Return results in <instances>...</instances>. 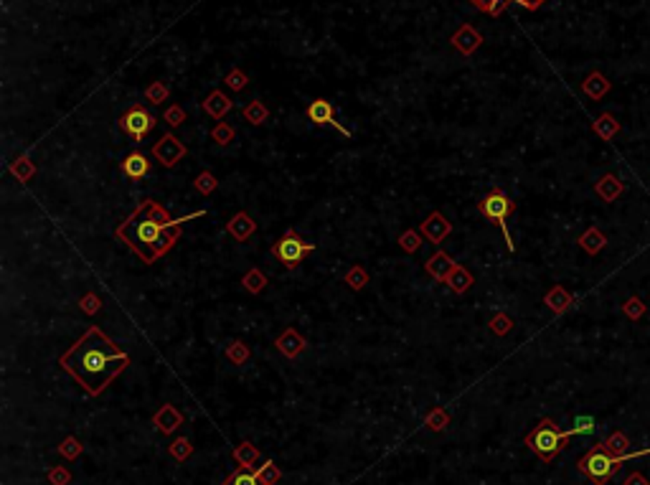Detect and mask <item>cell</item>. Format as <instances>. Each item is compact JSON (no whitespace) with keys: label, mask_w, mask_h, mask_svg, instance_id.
<instances>
[{"label":"cell","mask_w":650,"mask_h":485,"mask_svg":"<svg viewBox=\"0 0 650 485\" xmlns=\"http://www.w3.org/2000/svg\"><path fill=\"white\" fill-rule=\"evenodd\" d=\"M186 145L178 137H175L173 133H166L163 137H160L155 145H153V158L158 160L160 166L166 168H175L181 160L186 158Z\"/></svg>","instance_id":"8"},{"label":"cell","mask_w":650,"mask_h":485,"mask_svg":"<svg viewBox=\"0 0 650 485\" xmlns=\"http://www.w3.org/2000/svg\"><path fill=\"white\" fill-rule=\"evenodd\" d=\"M313 251H315V244H308L298 232H292V229L284 232V236H280V239L272 244V257H275L277 262H282L287 269H295L308 254H313Z\"/></svg>","instance_id":"6"},{"label":"cell","mask_w":650,"mask_h":485,"mask_svg":"<svg viewBox=\"0 0 650 485\" xmlns=\"http://www.w3.org/2000/svg\"><path fill=\"white\" fill-rule=\"evenodd\" d=\"M275 346H277V351L282 353V356H287V359H298L302 351H305V338H302L295 328H287L284 333H280L277 335V341H275Z\"/></svg>","instance_id":"14"},{"label":"cell","mask_w":650,"mask_h":485,"mask_svg":"<svg viewBox=\"0 0 650 485\" xmlns=\"http://www.w3.org/2000/svg\"><path fill=\"white\" fill-rule=\"evenodd\" d=\"M224 485H265V483H262V477H259V470L251 473V470L244 468V470H236Z\"/></svg>","instance_id":"27"},{"label":"cell","mask_w":650,"mask_h":485,"mask_svg":"<svg viewBox=\"0 0 650 485\" xmlns=\"http://www.w3.org/2000/svg\"><path fill=\"white\" fill-rule=\"evenodd\" d=\"M234 137H236V130L232 125H226V122H218L211 130V140L216 142V145H229V142H234Z\"/></svg>","instance_id":"30"},{"label":"cell","mask_w":650,"mask_h":485,"mask_svg":"<svg viewBox=\"0 0 650 485\" xmlns=\"http://www.w3.org/2000/svg\"><path fill=\"white\" fill-rule=\"evenodd\" d=\"M191 452V447H188V442L186 440H178V442H173V455L175 458H186Z\"/></svg>","instance_id":"44"},{"label":"cell","mask_w":650,"mask_h":485,"mask_svg":"<svg viewBox=\"0 0 650 485\" xmlns=\"http://www.w3.org/2000/svg\"><path fill=\"white\" fill-rule=\"evenodd\" d=\"M259 477H262V483L269 485L272 480L277 477V470H275V462H265V468H259Z\"/></svg>","instance_id":"43"},{"label":"cell","mask_w":650,"mask_h":485,"mask_svg":"<svg viewBox=\"0 0 650 485\" xmlns=\"http://www.w3.org/2000/svg\"><path fill=\"white\" fill-rule=\"evenodd\" d=\"M254 458H257V452H254V447H251L249 442H244L242 447L236 450V460L244 462V468H247V465H249V462L254 460Z\"/></svg>","instance_id":"41"},{"label":"cell","mask_w":650,"mask_h":485,"mask_svg":"<svg viewBox=\"0 0 650 485\" xmlns=\"http://www.w3.org/2000/svg\"><path fill=\"white\" fill-rule=\"evenodd\" d=\"M244 120H247L249 125H265L269 120V109L265 107V102L254 100L244 107Z\"/></svg>","instance_id":"23"},{"label":"cell","mask_w":650,"mask_h":485,"mask_svg":"<svg viewBox=\"0 0 650 485\" xmlns=\"http://www.w3.org/2000/svg\"><path fill=\"white\" fill-rule=\"evenodd\" d=\"M491 330H493L495 335H508L511 330H513V318H508L506 313H498V315H493Z\"/></svg>","instance_id":"34"},{"label":"cell","mask_w":650,"mask_h":485,"mask_svg":"<svg viewBox=\"0 0 650 485\" xmlns=\"http://www.w3.org/2000/svg\"><path fill=\"white\" fill-rule=\"evenodd\" d=\"M305 115H308V120L313 122V125H317V127H325V125H330V127H335L338 133L341 135H346V137H350V133H348V127L346 125H341L338 120H335V107H333V102H328V100H323V97H317V100H313L308 104V109H305Z\"/></svg>","instance_id":"9"},{"label":"cell","mask_w":650,"mask_h":485,"mask_svg":"<svg viewBox=\"0 0 650 485\" xmlns=\"http://www.w3.org/2000/svg\"><path fill=\"white\" fill-rule=\"evenodd\" d=\"M242 284H244V290L249 295H259L265 287H267V277H265V272L262 269H257V267H251L247 275L242 277Z\"/></svg>","instance_id":"22"},{"label":"cell","mask_w":650,"mask_h":485,"mask_svg":"<svg viewBox=\"0 0 650 485\" xmlns=\"http://www.w3.org/2000/svg\"><path fill=\"white\" fill-rule=\"evenodd\" d=\"M419 234L427 236V239H429L432 244H440V242H445V239L452 234V224L445 216H442L440 211H434V214H429V216H427L425 221L419 224Z\"/></svg>","instance_id":"10"},{"label":"cell","mask_w":650,"mask_h":485,"mask_svg":"<svg viewBox=\"0 0 650 485\" xmlns=\"http://www.w3.org/2000/svg\"><path fill=\"white\" fill-rule=\"evenodd\" d=\"M79 308H82V313H87V315H97L102 310V300L94 293H87L82 300H79Z\"/></svg>","instance_id":"38"},{"label":"cell","mask_w":650,"mask_h":485,"mask_svg":"<svg viewBox=\"0 0 650 485\" xmlns=\"http://www.w3.org/2000/svg\"><path fill=\"white\" fill-rule=\"evenodd\" d=\"M480 43H483V36L475 31V25H460V31L455 36H452V46L460 51V54H465V56H470V54H475L478 49H480Z\"/></svg>","instance_id":"13"},{"label":"cell","mask_w":650,"mask_h":485,"mask_svg":"<svg viewBox=\"0 0 650 485\" xmlns=\"http://www.w3.org/2000/svg\"><path fill=\"white\" fill-rule=\"evenodd\" d=\"M642 455H650V447H645V450H640V452L615 455V452H609L607 447H605V442H597L590 447V452L584 455L582 460L576 462V468H579L582 475L590 477L594 485H607L609 477L615 475L617 468H620L623 462L635 460V458H642Z\"/></svg>","instance_id":"3"},{"label":"cell","mask_w":650,"mask_h":485,"mask_svg":"<svg viewBox=\"0 0 650 485\" xmlns=\"http://www.w3.org/2000/svg\"><path fill=\"white\" fill-rule=\"evenodd\" d=\"M625 485H650L648 477L640 475V473H630V475L625 477Z\"/></svg>","instance_id":"45"},{"label":"cell","mask_w":650,"mask_h":485,"mask_svg":"<svg viewBox=\"0 0 650 485\" xmlns=\"http://www.w3.org/2000/svg\"><path fill=\"white\" fill-rule=\"evenodd\" d=\"M226 359L234 361V363H244V361L249 359V348H247V343H242V341H232L229 348H226Z\"/></svg>","instance_id":"33"},{"label":"cell","mask_w":650,"mask_h":485,"mask_svg":"<svg viewBox=\"0 0 650 485\" xmlns=\"http://www.w3.org/2000/svg\"><path fill=\"white\" fill-rule=\"evenodd\" d=\"M399 247L407 254H414V251H419V247H422V236L417 234V232H404V234L399 236Z\"/></svg>","instance_id":"35"},{"label":"cell","mask_w":650,"mask_h":485,"mask_svg":"<svg viewBox=\"0 0 650 485\" xmlns=\"http://www.w3.org/2000/svg\"><path fill=\"white\" fill-rule=\"evenodd\" d=\"M163 120H166L168 125L170 127H178V125H183L186 122V112H183V107H178V104H170V107L163 112Z\"/></svg>","instance_id":"39"},{"label":"cell","mask_w":650,"mask_h":485,"mask_svg":"<svg viewBox=\"0 0 650 485\" xmlns=\"http://www.w3.org/2000/svg\"><path fill=\"white\" fill-rule=\"evenodd\" d=\"M155 125H158L155 115H150V112H148L145 107H140V104L130 107L125 115L120 117V127H122V133L130 135L135 142H142V137H148V135L155 130Z\"/></svg>","instance_id":"7"},{"label":"cell","mask_w":650,"mask_h":485,"mask_svg":"<svg viewBox=\"0 0 650 485\" xmlns=\"http://www.w3.org/2000/svg\"><path fill=\"white\" fill-rule=\"evenodd\" d=\"M623 310H625V313H627V315H630L633 320H638V318L642 315V313H645V308H642V302L638 300V297L627 300V302H625V308H623Z\"/></svg>","instance_id":"42"},{"label":"cell","mask_w":650,"mask_h":485,"mask_svg":"<svg viewBox=\"0 0 650 485\" xmlns=\"http://www.w3.org/2000/svg\"><path fill=\"white\" fill-rule=\"evenodd\" d=\"M597 193H600V199H605V201H615L617 196L623 193V181L615 178L612 173H607L605 178L597 181Z\"/></svg>","instance_id":"20"},{"label":"cell","mask_w":650,"mask_h":485,"mask_svg":"<svg viewBox=\"0 0 650 485\" xmlns=\"http://www.w3.org/2000/svg\"><path fill=\"white\" fill-rule=\"evenodd\" d=\"M150 168H153L150 155L142 153V150H133L125 160H122V173H125L127 178H133V181L145 178L148 173H150Z\"/></svg>","instance_id":"12"},{"label":"cell","mask_w":650,"mask_h":485,"mask_svg":"<svg viewBox=\"0 0 650 485\" xmlns=\"http://www.w3.org/2000/svg\"><path fill=\"white\" fill-rule=\"evenodd\" d=\"M145 100L150 104H163L168 100V87L163 82H153L148 89H145Z\"/></svg>","instance_id":"32"},{"label":"cell","mask_w":650,"mask_h":485,"mask_svg":"<svg viewBox=\"0 0 650 485\" xmlns=\"http://www.w3.org/2000/svg\"><path fill=\"white\" fill-rule=\"evenodd\" d=\"M224 82H226V87H229V89H234V92H242L249 79H247V74H244L242 69H232V71L226 74Z\"/></svg>","instance_id":"36"},{"label":"cell","mask_w":650,"mask_h":485,"mask_svg":"<svg viewBox=\"0 0 650 485\" xmlns=\"http://www.w3.org/2000/svg\"><path fill=\"white\" fill-rule=\"evenodd\" d=\"M64 452H67V455H76V452H79V447H76V444L69 440V442L64 444Z\"/></svg>","instance_id":"47"},{"label":"cell","mask_w":650,"mask_h":485,"mask_svg":"<svg viewBox=\"0 0 650 485\" xmlns=\"http://www.w3.org/2000/svg\"><path fill=\"white\" fill-rule=\"evenodd\" d=\"M455 264H458V262L452 260L447 251L440 249V251H434L432 257L427 260L425 269L432 280H437V282H447V277H450V272L455 269Z\"/></svg>","instance_id":"11"},{"label":"cell","mask_w":650,"mask_h":485,"mask_svg":"<svg viewBox=\"0 0 650 485\" xmlns=\"http://www.w3.org/2000/svg\"><path fill=\"white\" fill-rule=\"evenodd\" d=\"M518 5H524V8H528V10H539L546 3V0H516Z\"/></svg>","instance_id":"46"},{"label":"cell","mask_w":650,"mask_h":485,"mask_svg":"<svg viewBox=\"0 0 650 485\" xmlns=\"http://www.w3.org/2000/svg\"><path fill=\"white\" fill-rule=\"evenodd\" d=\"M605 447L615 455H627V447H630V440H627L623 432H612V435L605 440Z\"/></svg>","instance_id":"31"},{"label":"cell","mask_w":650,"mask_h":485,"mask_svg":"<svg viewBox=\"0 0 650 485\" xmlns=\"http://www.w3.org/2000/svg\"><path fill=\"white\" fill-rule=\"evenodd\" d=\"M543 302L549 305L554 313H564V310L572 305V295L561 287V284H557V287H551L549 293H546V297H543Z\"/></svg>","instance_id":"19"},{"label":"cell","mask_w":650,"mask_h":485,"mask_svg":"<svg viewBox=\"0 0 650 485\" xmlns=\"http://www.w3.org/2000/svg\"><path fill=\"white\" fill-rule=\"evenodd\" d=\"M473 3H475L478 10H483V13H488V16H498L508 0H473Z\"/></svg>","instance_id":"40"},{"label":"cell","mask_w":650,"mask_h":485,"mask_svg":"<svg viewBox=\"0 0 650 485\" xmlns=\"http://www.w3.org/2000/svg\"><path fill=\"white\" fill-rule=\"evenodd\" d=\"M58 363L84 386V392L97 396L130 366V356L117 348L100 326H89V330L58 359Z\"/></svg>","instance_id":"2"},{"label":"cell","mask_w":650,"mask_h":485,"mask_svg":"<svg viewBox=\"0 0 650 485\" xmlns=\"http://www.w3.org/2000/svg\"><path fill=\"white\" fill-rule=\"evenodd\" d=\"M206 211H193L188 216L173 218L158 201L145 199V201L137 203V209L122 224L117 226V239H122L145 264H153L178 244L186 221L199 218Z\"/></svg>","instance_id":"1"},{"label":"cell","mask_w":650,"mask_h":485,"mask_svg":"<svg viewBox=\"0 0 650 485\" xmlns=\"http://www.w3.org/2000/svg\"><path fill=\"white\" fill-rule=\"evenodd\" d=\"M473 282H475V277L467 272V267H462V264H455V269L450 272V277H447V287H450L455 295H465L470 287H473Z\"/></svg>","instance_id":"17"},{"label":"cell","mask_w":650,"mask_h":485,"mask_svg":"<svg viewBox=\"0 0 650 485\" xmlns=\"http://www.w3.org/2000/svg\"><path fill=\"white\" fill-rule=\"evenodd\" d=\"M181 414L173 409V407H163V409L155 414V425H158L160 432H173L175 427L181 425Z\"/></svg>","instance_id":"24"},{"label":"cell","mask_w":650,"mask_h":485,"mask_svg":"<svg viewBox=\"0 0 650 485\" xmlns=\"http://www.w3.org/2000/svg\"><path fill=\"white\" fill-rule=\"evenodd\" d=\"M582 92L587 94L590 100H600V97H605V94L609 92V82L605 79V74L592 71V74L582 82Z\"/></svg>","instance_id":"18"},{"label":"cell","mask_w":650,"mask_h":485,"mask_svg":"<svg viewBox=\"0 0 650 485\" xmlns=\"http://www.w3.org/2000/svg\"><path fill=\"white\" fill-rule=\"evenodd\" d=\"M594 429H597V425H594L592 417H576L574 427H572L569 432H572V435H594Z\"/></svg>","instance_id":"37"},{"label":"cell","mask_w":650,"mask_h":485,"mask_svg":"<svg viewBox=\"0 0 650 485\" xmlns=\"http://www.w3.org/2000/svg\"><path fill=\"white\" fill-rule=\"evenodd\" d=\"M196 191L203 193V196H211V193L218 188V178L211 173V170H203V173H199V178H196Z\"/></svg>","instance_id":"28"},{"label":"cell","mask_w":650,"mask_h":485,"mask_svg":"<svg viewBox=\"0 0 650 485\" xmlns=\"http://www.w3.org/2000/svg\"><path fill=\"white\" fill-rule=\"evenodd\" d=\"M368 280H371V277H368V272L361 267V264H353V267L346 272V277H343V282L348 284L350 290H363L368 284Z\"/></svg>","instance_id":"25"},{"label":"cell","mask_w":650,"mask_h":485,"mask_svg":"<svg viewBox=\"0 0 650 485\" xmlns=\"http://www.w3.org/2000/svg\"><path fill=\"white\" fill-rule=\"evenodd\" d=\"M10 173L16 178H21V183H25V181H31V176L36 173V166L28 158H18L16 163L10 166Z\"/></svg>","instance_id":"29"},{"label":"cell","mask_w":650,"mask_h":485,"mask_svg":"<svg viewBox=\"0 0 650 485\" xmlns=\"http://www.w3.org/2000/svg\"><path fill=\"white\" fill-rule=\"evenodd\" d=\"M232 109H234V102L229 100L224 92H218V89H214V92L203 100V112L214 120H224V115H229Z\"/></svg>","instance_id":"16"},{"label":"cell","mask_w":650,"mask_h":485,"mask_svg":"<svg viewBox=\"0 0 650 485\" xmlns=\"http://www.w3.org/2000/svg\"><path fill=\"white\" fill-rule=\"evenodd\" d=\"M478 211H480V216L488 218V221H495V224L500 226V232H503V239H506V247H508V251H513V239H511V232H508V216L516 211V203L511 201L506 193L500 191V188H493L488 196H483L480 199V203H478Z\"/></svg>","instance_id":"5"},{"label":"cell","mask_w":650,"mask_h":485,"mask_svg":"<svg viewBox=\"0 0 650 485\" xmlns=\"http://www.w3.org/2000/svg\"><path fill=\"white\" fill-rule=\"evenodd\" d=\"M569 437H572V432H569V429H559L554 419H541V422L531 429V435L526 437V444H528L531 452H536L543 462H551L559 452L564 450Z\"/></svg>","instance_id":"4"},{"label":"cell","mask_w":650,"mask_h":485,"mask_svg":"<svg viewBox=\"0 0 650 485\" xmlns=\"http://www.w3.org/2000/svg\"><path fill=\"white\" fill-rule=\"evenodd\" d=\"M226 232L236 239V242H247L254 232H257V224H254V218L249 216V214H244V211H239V214H234L232 218H229V224H226Z\"/></svg>","instance_id":"15"},{"label":"cell","mask_w":650,"mask_h":485,"mask_svg":"<svg viewBox=\"0 0 650 485\" xmlns=\"http://www.w3.org/2000/svg\"><path fill=\"white\" fill-rule=\"evenodd\" d=\"M54 480H56V483H64V480H67V473H56Z\"/></svg>","instance_id":"48"},{"label":"cell","mask_w":650,"mask_h":485,"mask_svg":"<svg viewBox=\"0 0 650 485\" xmlns=\"http://www.w3.org/2000/svg\"><path fill=\"white\" fill-rule=\"evenodd\" d=\"M579 244H582V249L587 251V254H597V251L607 244V239H605V234H602L600 229H587L582 236H579Z\"/></svg>","instance_id":"21"},{"label":"cell","mask_w":650,"mask_h":485,"mask_svg":"<svg viewBox=\"0 0 650 485\" xmlns=\"http://www.w3.org/2000/svg\"><path fill=\"white\" fill-rule=\"evenodd\" d=\"M617 130H620V122H615V117H612L609 112H607V115H600V120L594 122V133L600 135L602 140H609V137H612Z\"/></svg>","instance_id":"26"}]
</instances>
